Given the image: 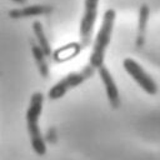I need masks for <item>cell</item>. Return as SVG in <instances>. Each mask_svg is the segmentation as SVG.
I'll use <instances>...</instances> for the list:
<instances>
[{
  "mask_svg": "<svg viewBox=\"0 0 160 160\" xmlns=\"http://www.w3.org/2000/svg\"><path fill=\"white\" fill-rule=\"evenodd\" d=\"M42 105H44V94L40 91H35L31 98L30 102L25 114L26 120V129L30 138V145L35 154L42 156L46 154V144L41 134L39 119L42 112Z\"/></svg>",
  "mask_w": 160,
  "mask_h": 160,
  "instance_id": "6da1fadb",
  "label": "cell"
},
{
  "mask_svg": "<svg viewBox=\"0 0 160 160\" xmlns=\"http://www.w3.org/2000/svg\"><path fill=\"white\" fill-rule=\"evenodd\" d=\"M115 18H116V14H115L114 9H108L102 15V21H101V25L96 34V38L94 40L92 51L89 58V64L95 69L104 65L105 52H106V49L111 40Z\"/></svg>",
  "mask_w": 160,
  "mask_h": 160,
  "instance_id": "7a4b0ae2",
  "label": "cell"
},
{
  "mask_svg": "<svg viewBox=\"0 0 160 160\" xmlns=\"http://www.w3.org/2000/svg\"><path fill=\"white\" fill-rule=\"evenodd\" d=\"M94 71H95V68H92L90 64L84 66L79 71H71L70 74H68L66 76L60 79L55 85H52L50 88V90L48 92L49 99L50 100H58V99L62 98L70 89L79 86L80 84L86 81L89 78H91Z\"/></svg>",
  "mask_w": 160,
  "mask_h": 160,
  "instance_id": "3957f363",
  "label": "cell"
},
{
  "mask_svg": "<svg viewBox=\"0 0 160 160\" xmlns=\"http://www.w3.org/2000/svg\"><path fill=\"white\" fill-rule=\"evenodd\" d=\"M122 66L130 78L149 95H155L158 92V85L155 80L144 70V68L134 59L126 58L122 60Z\"/></svg>",
  "mask_w": 160,
  "mask_h": 160,
  "instance_id": "277c9868",
  "label": "cell"
},
{
  "mask_svg": "<svg viewBox=\"0 0 160 160\" xmlns=\"http://www.w3.org/2000/svg\"><path fill=\"white\" fill-rule=\"evenodd\" d=\"M98 6H99V0H85L84 14H82V18L80 21V29H79L81 48H86L91 42L94 25L98 16Z\"/></svg>",
  "mask_w": 160,
  "mask_h": 160,
  "instance_id": "5b68a950",
  "label": "cell"
},
{
  "mask_svg": "<svg viewBox=\"0 0 160 160\" xmlns=\"http://www.w3.org/2000/svg\"><path fill=\"white\" fill-rule=\"evenodd\" d=\"M98 72H99V76L104 84V88H105V91H106V96H108V100L111 105L112 109H118L120 106V95H119V89H118V85L112 78V75L110 74L109 69L105 66V65H101L99 66L98 69Z\"/></svg>",
  "mask_w": 160,
  "mask_h": 160,
  "instance_id": "8992f818",
  "label": "cell"
},
{
  "mask_svg": "<svg viewBox=\"0 0 160 160\" xmlns=\"http://www.w3.org/2000/svg\"><path fill=\"white\" fill-rule=\"evenodd\" d=\"M50 11H52V8L49 5H29L21 9H11L9 11V16L11 19H21L49 14Z\"/></svg>",
  "mask_w": 160,
  "mask_h": 160,
  "instance_id": "52a82bcc",
  "label": "cell"
},
{
  "mask_svg": "<svg viewBox=\"0 0 160 160\" xmlns=\"http://www.w3.org/2000/svg\"><path fill=\"white\" fill-rule=\"evenodd\" d=\"M81 45L79 42H71V44H68L60 49H58L55 51V55H54V59L58 61V62H62V61H68L72 58H75L80 50H81Z\"/></svg>",
  "mask_w": 160,
  "mask_h": 160,
  "instance_id": "ba28073f",
  "label": "cell"
},
{
  "mask_svg": "<svg viewBox=\"0 0 160 160\" xmlns=\"http://www.w3.org/2000/svg\"><path fill=\"white\" fill-rule=\"evenodd\" d=\"M31 52H32L35 64H36V66L40 71V75L42 78H49L50 72H49V65H48V61H46L48 56L44 54V51L40 49V46L38 44H34V42H31Z\"/></svg>",
  "mask_w": 160,
  "mask_h": 160,
  "instance_id": "9c48e42d",
  "label": "cell"
},
{
  "mask_svg": "<svg viewBox=\"0 0 160 160\" xmlns=\"http://www.w3.org/2000/svg\"><path fill=\"white\" fill-rule=\"evenodd\" d=\"M32 31H34V35H35V39L38 41V45L40 46V49L44 51V54L46 56H50L51 55V48H50V44L48 41V38L45 35V31H44V28L41 25L40 21H35L32 22Z\"/></svg>",
  "mask_w": 160,
  "mask_h": 160,
  "instance_id": "30bf717a",
  "label": "cell"
},
{
  "mask_svg": "<svg viewBox=\"0 0 160 160\" xmlns=\"http://www.w3.org/2000/svg\"><path fill=\"white\" fill-rule=\"evenodd\" d=\"M149 15H150L149 6L148 5H141L140 6V10H139V36H138V44L139 45H141L144 42Z\"/></svg>",
  "mask_w": 160,
  "mask_h": 160,
  "instance_id": "8fae6325",
  "label": "cell"
},
{
  "mask_svg": "<svg viewBox=\"0 0 160 160\" xmlns=\"http://www.w3.org/2000/svg\"><path fill=\"white\" fill-rule=\"evenodd\" d=\"M14 2H18V4H25L26 2V0H12Z\"/></svg>",
  "mask_w": 160,
  "mask_h": 160,
  "instance_id": "7c38bea8",
  "label": "cell"
}]
</instances>
